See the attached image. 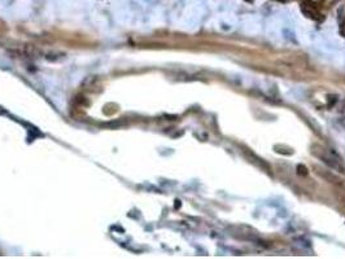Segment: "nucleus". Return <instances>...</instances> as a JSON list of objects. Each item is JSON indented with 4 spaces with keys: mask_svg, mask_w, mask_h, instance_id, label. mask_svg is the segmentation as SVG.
I'll return each instance as SVG.
<instances>
[{
    "mask_svg": "<svg viewBox=\"0 0 345 259\" xmlns=\"http://www.w3.org/2000/svg\"><path fill=\"white\" fill-rule=\"evenodd\" d=\"M313 2H319V0H313Z\"/></svg>",
    "mask_w": 345,
    "mask_h": 259,
    "instance_id": "nucleus-1",
    "label": "nucleus"
}]
</instances>
